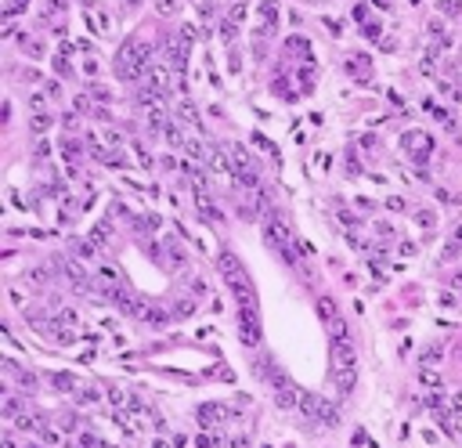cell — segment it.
Returning <instances> with one entry per match:
<instances>
[{
	"instance_id": "cell-1",
	"label": "cell",
	"mask_w": 462,
	"mask_h": 448,
	"mask_svg": "<svg viewBox=\"0 0 462 448\" xmlns=\"http://www.w3.org/2000/svg\"><path fill=\"white\" fill-rule=\"evenodd\" d=\"M148 58H152V47L141 40H126L116 54V76L119 80H134L148 69Z\"/></svg>"
},
{
	"instance_id": "cell-2",
	"label": "cell",
	"mask_w": 462,
	"mask_h": 448,
	"mask_svg": "<svg viewBox=\"0 0 462 448\" xmlns=\"http://www.w3.org/2000/svg\"><path fill=\"white\" fill-rule=\"evenodd\" d=\"M217 268H220V275H224L228 286H253L249 275H246V268L238 264V257H235L231 250H220V253H217Z\"/></svg>"
},
{
	"instance_id": "cell-3",
	"label": "cell",
	"mask_w": 462,
	"mask_h": 448,
	"mask_svg": "<svg viewBox=\"0 0 462 448\" xmlns=\"http://www.w3.org/2000/svg\"><path fill=\"white\" fill-rule=\"evenodd\" d=\"M235 325H238V336H242L246 347H256L260 343V311H235Z\"/></svg>"
},
{
	"instance_id": "cell-4",
	"label": "cell",
	"mask_w": 462,
	"mask_h": 448,
	"mask_svg": "<svg viewBox=\"0 0 462 448\" xmlns=\"http://www.w3.org/2000/svg\"><path fill=\"white\" fill-rule=\"evenodd\" d=\"M401 145L412 152L415 163H426L430 152H433V138H430L426 130H404V134H401Z\"/></svg>"
},
{
	"instance_id": "cell-5",
	"label": "cell",
	"mask_w": 462,
	"mask_h": 448,
	"mask_svg": "<svg viewBox=\"0 0 462 448\" xmlns=\"http://www.w3.org/2000/svg\"><path fill=\"white\" fill-rule=\"evenodd\" d=\"M195 416H199V427H217V423H224V419H235V412L224 405V401H202V405L195 408Z\"/></svg>"
},
{
	"instance_id": "cell-6",
	"label": "cell",
	"mask_w": 462,
	"mask_h": 448,
	"mask_svg": "<svg viewBox=\"0 0 462 448\" xmlns=\"http://www.w3.org/2000/svg\"><path fill=\"white\" fill-rule=\"evenodd\" d=\"M264 239L271 242L274 250H282V253H289V250H293V246H289V228H285V224H282L274 213L264 221Z\"/></svg>"
},
{
	"instance_id": "cell-7",
	"label": "cell",
	"mask_w": 462,
	"mask_h": 448,
	"mask_svg": "<svg viewBox=\"0 0 462 448\" xmlns=\"http://www.w3.org/2000/svg\"><path fill=\"white\" fill-rule=\"evenodd\" d=\"M329 347H332V369H354L357 365V354H354V347H350L347 336H336Z\"/></svg>"
},
{
	"instance_id": "cell-8",
	"label": "cell",
	"mask_w": 462,
	"mask_h": 448,
	"mask_svg": "<svg viewBox=\"0 0 462 448\" xmlns=\"http://www.w3.org/2000/svg\"><path fill=\"white\" fill-rule=\"evenodd\" d=\"M141 84L145 87H152L155 90V94H170V69H166V65H148V69H145V80H141Z\"/></svg>"
},
{
	"instance_id": "cell-9",
	"label": "cell",
	"mask_w": 462,
	"mask_h": 448,
	"mask_svg": "<svg viewBox=\"0 0 462 448\" xmlns=\"http://www.w3.org/2000/svg\"><path fill=\"white\" fill-rule=\"evenodd\" d=\"M195 203H199V213L206 217V221H213V224H220L224 221V213H220V210L210 203V195H206V188H195Z\"/></svg>"
},
{
	"instance_id": "cell-10",
	"label": "cell",
	"mask_w": 462,
	"mask_h": 448,
	"mask_svg": "<svg viewBox=\"0 0 462 448\" xmlns=\"http://www.w3.org/2000/svg\"><path fill=\"white\" fill-rule=\"evenodd\" d=\"M145 123H148V130L152 134H163L166 127V105H155V108H145Z\"/></svg>"
},
{
	"instance_id": "cell-11",
	"label": "cell",
	"mask_w": 462,
	"mask_h": 448,
	"mask_svg": "<svg viewBox=\"0 0 462 448\" xmlns=\"http://www.w3.org/2000/svg\"><path fill=\"white\" fill-rule=\"evenodd\" d=\"M137 318H141V322H148V325H166V311L163 307H155V304H141L134 311Z\"/></svg>"
},
{
	"instance_id": "cell-12",
	"label": "cell",
	"mask_w": 462,
	"mask_h": 448,
	"mask_svg": "<svg viewBox=\"0 0 462 448\" xmlns=\"http://www.w3.org/2000/svg\"><path fill=\"white\" fill-rule=\"evenodd\" d=\"M231 297H235V304L242 311H256V293L253 286H231Z\"/></svg>"
},
{
	"instance_id": "cell-13",
	"label": "cell",
	"mask_w": 462,
	"mask_h": 448,
	"mask_svg": "<svg viewBox=\"0 0 462 448\" xmlns=\"http://www.w3.org/2000/svg\"><path fill=\"white\" fill-rule=\"evenodd\" d=\"M332 380H336V390H339V394H350V390H354V383H357L354 369H332Z\"/></svg>"
},
{
	"instance_id": "cell-14",
	"label": "cell",
	"mask_w": 462,
	"mask_h": 448,
	"mask_svg": "<svg viewBox=\"0 0 462 448\" xmlns=\"http://www.w3.org/2000/svg\"><path fill=\"white\" fill-rule=\"evenodd\" d=\"M51 387L62 390V394H69V390H80V380L72 376V372H54V376H51Z\"/></svg>"
},
{
	"instance_id": "cell-15",
	"label": "cell",
	"mask_w": 462,
	"mask_h": 448,
	"mask_svg": "<svg viewBox=\"0 0 462 448\" xmlns=\"http://www.w3.org/2000/svg\"><path fill=\"white\" fill-rule=\"evenodd\" d=\"M47 340H54V343H72V340H76V333H72L65 322H54V325H47Z\"/></svg>"
},
{
	"instance_id": "cell-16",
	"label": "cell",
	"mask_w": 462,
	"mask_h": 448,
	"mask_svg": "<svg viewBox=\"0 0 462 448\" xmlns=\"http://www.w3.org/2000/svg\"><path fill=\"white\" fill-rule=\"evenodd\" d=\"M318 423H325V427H336V423H339L336 405H332V401H325V398H321V405H318Z\"/></svg>"
},
{
	"instance_id": "cell-17",
	"label": "cell",
	"mask_w": 462,
	"mask_h": 448,
	"mask_svg": "<svg viewBox=\"0 0 462 448\" xmlns=\"http://www.w3.org/2000/svg\"><path fill=\"white\" fill-rule=\"evenodd\" d=\"M318 311H321V318H325V325L339 322V311H336V300H332V297H321L318 300Z\"/></svg>"
},
{
	"instance_id": "cell-18",
	"label": "cell",
	"mask_w": 462,
	"mask_h": 448,
	"mask_svg": "<svg viewBox=\"0 0 462 448\" xmlns=\"http://www.w3.org/2000/svg\"><path fill=\"white\" fill-rule=\"evenodd\" d=\"M289 51L296 54V58H303V62H311V43L303 40V36H293V40H289Z\"/></svg>"
},
{
	"instance_id": "cell-19",
	"label": "cell",
	"mask_w": 462,
	"mask_h": 448,
	"mask_svg": "<svg viewBox=\"0 0 462 448\" xmlns=\"http://www.w3.org/2000/svg\"><path fill=\"white\" fill-rule=\"evenodd\" d=\"M433 7H437L441 15H448V18H459L462 15V0H437Z\"/></svg>"
},
{
	"instance_id": "cell-20",
	"label": "cell",
	"mask_w": 462,
	"mask_h": 448,
	"mask_svg": "<svg viewBox=\"0 0 462 448\" xmlns=\"http://www.w3.org/2000/svg\"><path fill=\"white\" fill-rule=\"evenodd\" d=\"M260 18H264V25H271V29H274V25H278V7H274L271 0H264V4H260Z\"/></svg>"
},
{
	"instance_id": "cell-21",
	"label": "cell",
	"mask_w": 462,
	"mask_h": 448,
	"mask_svg": "<svg viewBox=\"0 0 462 448\" xmlns=\"http://www.w3.org/2000/svg\"><path fill=\"white\" fill-rule=\"evenodd\" d=\"M441 423H444L455 437H462V416L459 412H444V416H441Z\"/></svg>"
},
{
	"instance_id": "cell-22",
	"label": "cell",
	"mask_w": 462,
	"mask_h": 448,
	"mask_svg": "<svg viewBox=\"0 0 462 448\" xmlns=\"http://www.w3.org/2000/svg\"><path fill=\"white\" fill-rule=\"evenodd\" d=\"M177 108H181V116H184L188 123H195V127H199V112H195V105H191L188 98H181V102H177Z\"/></svg>"
},
{
	"instance_id": "cell-23",
	"label": "cell",
	"mask_w": 462,
	"mask_h": 448,
	"mask_svg": "<svg viewBox=\"0 0 462 448\" xmlns=\"http://www.w3.org/2000/svg\"><path fill=\"white\" fill-rule=\"evenodd\" d=\"M90 242H94V246H105V242H108V224H105V221L90 228Z\"/></svg>"
},
{
	"instance_id": "cell-24",
	"label": "cell",
	"mask_w": 462,
	"mask_h": 448,
	"mask_svg": "<svg viewBox=\"0 0 462 448\" xmlns=\"http://www.w3.org/2000/svg\"><path fill=\"white\" fill-rule=\"evenodd\" d=\"M29 127H33L36 134H43V130H47V127H51V112H33V120H29Z\"/></svg>"
},
{
	"instance_id": "cell-25",
	"label": "cell",
	"mask_w": 462,
	"mask_h": 448,
	"mask_svg": "<svg viewBox=\"0 0 462 448\" xmlns=\"http://www.w3.org/2000/svg\"><path fill=\"white\" fill-rule=\"evenodd\" d=\"M296 80H300V87H303V90H311V84H314V69H311V65H300Z\"/></svg>"
},
{
	"instance_id": "cell-26",
	"label": "cell",
	"mask_w": 462,
	"mask_h": 448,
	"mask_svg": "<svg viewBox=\"0 0 462 448\" xmlns=\"http://www.w3.org/2000/svg\"><path fill=\"white\" fill-rule=\"evenodd\" d=\"M4 419H18V398H4Z\"/></svg>"
},
{
	"instance_id": "cell-27",
	"label": "cell",
	"mask_w": 462,
	"mask_h": 448,
	"mask_svg": "<svg viewBox=\"0 0 462 448\" xmlns=\"http://www.w3.org/2000/svg\"><path fill=\"white\" fill-rule=\"evenodd\" d=\"M163 138L170 141L173 149H177V145H181V130H177V123H170V127H166V130H163Z\"/></svg>"
},
{
	"instance_id": "cell-28",
	"label": "cell",
	"mask_w": 462,
	"mask_h": 448,
	"mask_svg": "<svg viewBox=\"0 0 462 448\" xmlns=\"http://www.w3.org/2000/svg\"><path fill=\"white\" fill-rule=\"evenodd\" d=\"M29 108H33V112H47V94H33L29 98Z\"/></svg>"
},
{
	"instance_id": "cell-29",
	"label": "cell",
	"mask_w": 462,
	"mask_h": 448,
	"mask_svg": "<svg viewBox=\"0 0 462 448\" xmlns=\"http://www.w3.org/2000/svg\"><path fill=\"white\" fill-rule=\"evenodd\" d=\"M18 43H22V51H29L33 58H36V54L43 51V47H40V43H36V40H29V36H18Z\"/></svg>"
},
{
	"instance_id": "cell-30",
	"label": "cell",
	"mask_w": 462,
	"mask_h": 448,
	"mask_svg": "<svg viewBox=\"0 0 462 448\" xmlns=\"http://www.w3.org/2000/svg\"><path fill=\"white\" fill-rule=\"evenodd\" d=\"M191 311H195V304H191V300H181V304L173 307V318H188Z\"/></svg>"
},
{
	"instance_id": "cell-31",
	"label": "cell",
	"mask_w": 462,
	"mask_h": 448,
	"mask_svg": "<svg viewBox=\"0 0 462 448\" xmlns=\"http://www.w3.org/2000/svg\"><path fill=\"white\" fill-rule=\"evenodd\" d=\"M419 380L426 383V387H441V376H437L433 369H422V372H419Z\"/></svg>"
},
{
	"instance_id": "cell-32",
	"label": "cell",
	"mask_w": 462,
	"mask_h": 448,
	"mask_svg": "<svg viewBox=\"0 0 462 448\" xmlns=\"http://www.w3.org/2000/svg\"><path fill=\"white\" fill-rule=\"evenodd\" d=\"M217 445H220V441H217L213 434H199V437H195V448H217Z\"/></svg>"
},
{
	"instance_id": "cell-33",
	"label": "cell",
	"mask_w": 462,
	"mask_h": 448,
	"mask_svg": "<svg viewBox=\"0 0 462 448\" xmlns=\"http://www.w3.org/2000/svg\"><path fill=\"white\" fill-rule=\"evenodd\" d=\"M80 448H105L98 441V434H80Z\"/></svg>"
},
{
	"instance_id": "cell-34",
	"label": "cell",
	"mask_w": 462,
	"mask_h": 448,
	"mask_svg": "<svg viewBox=\"0 0 462 448\" xmlns=\"http://www.w3.org/2000/svg\"><path fill=\"white\" fill-rule=\"evenodd\" d=\"M76 253H80L83 260H90V257H94V242H90V239L87 242H76Z\"/></svg>"
},
{
	"instance_id": "cell-35",
	"label": "cell",
	"mask_w": 462,
	"mask_h": 448,
	"mask_svg": "<svg viewBox=\"0 0 462 448\" xmlns=\"http://www.w3.org/2000/svg\"><path fill=\"white\" fill-rule=\"evenodd\" d=\"M80 401H83V405H94V401H98V390H94V387H80Z\"/></svg>"
},
{
	"instance_id": "cell-36",
	"label": "cell",
	"mask_w": 462,
	"mask_h": 448,
	"mask_svg": "<svg viewBox=\"0 0 462 448\" xmlns=\"http://www.w3.org/2000/svg\"><path fill=\"white\" fill-rule=\"evenodd\" d=\"M339 224H343V228H350V232H357V224H361V221H357L354 213H347V210H343V213H339Z\"/></svg>"
},
{
	"instance_id": "cell-37",
	"label": "cell",
	"mask_w": 462,
	"mask_h": 448,
	"mask_svg": "<svg viewBox=\"0 0 462 448\" xmlns=\"http://www.w3.org/2000/svg\"><path fill=\"white\" fill-rule=\"evenodd\" d=\"M437 358H441V347H430V351L422 354V365H426V369H430V365L437 362Z\"/></svg>"
},
{
	"instance_id": "cell-38",
	"label": "cell",
	"mask_w": 462,
	"mask_h": 448,
	"mask_svg": "<svg viewBox=\"0 0 462 448\" xmlns=\"http://www.w3.org/2000/svg\"><path fill=\"white\" fill-rule=\"evenodd\" d=\"M58 322H65V325H76V311H72V307H65V311L58 315Z\"/></svg>"
},
{
	"instance_id": "cell-39",
	"label": "cell",
	"mask_w": 462,
	"mask_h": 448,
	"mask_svg": "<svg viewBox=\"0 0 462 448\" xmlns=\"http://www.w3.org/2000/svg\"><path fill=\"white\" fill-rule=\"evenodd\" d=\"M419 224H422V228H433V224H437V217H433L430 210H422V213H419Z\"/></svg>"
},
{
	"instance_id": "cell-40",
	"label": "cell",
	"mask_w": 462,
	"mask_h": 448,
	"mask_svg": "<svg viewBox=\"0 0 462 448\" xmlns=\"http://www.w3.org/2000/svg\"><path fill=\"white\" fill-rule=\"evenodd\" d=\"M188 155H191L195 163H202V145H199V141H191V145H188Z\"/></svg>"
},
{
	"instance_id": "cell-41",
	"label": "cell",
	"mask_w": 462,
	"mask_h": 448,
	"mask_svg": "<svg viewBox=\"0 0 462 448\" xmlns=\"http://www.w3.org/2000/svg\"><path fill=\"white\" fill-rule=\"evenodd\" d=\"M238 36V25L235 22H224V40H235Z\"/></svg>"
},
{
	"instance_id": "cell-42",
	"label": "cell",
	"mask_w": 462,
	"mask_h": 448,
	"mask_svg": "<svg viewBox=\"0 0 462 448\" xmlns=\"http://www.w3.org/2000/svg\"><path fill=\"white\" fill-rule=\"evenodd\" d=\"M159 11H163V15H170V11H177V0H159Z\"/></svg>"
},
{
	"instance_id": "cell-43",
	"label": "cell",
	"mask_w": 462,
	"mask_h": 448,
	"mask_svg": "<svg viewBox=\"0 0 462 448\" xmlns=\"http://www.w3.org/2000/svg\"><path fill=\"white\" fill-rule=\"evenodd\" d=\"M83 72H87V76H98V62L87 58V62H83Z\"/></svg>"
},
{
	"instance_id": "cell-44",
	"label": "cell",
	"mask_w": 462,
	"mask_h": 448,
	"mask_svg": "<svg viewBox=\"0 0 462 448\" xmlns=\"http://www.w3.org/2000/svg\"><path fill=\"white\" fill-rule=\"evenodd\" d=\"M0 448H18L15 437H11V430H4V437H0Z\"/></svg>"
},
{
	"instance_id": "cell-45",
	"label": "cell",
	"mask_w": 462,
	"mask_h": 448,
	"mask_svg": "<svg viewBox=\"0 0 462 448\" xmlns=\"http://www.w3.org/2000/svg\"><path fill=\"white\" fill-rule=\"evenodd\" d=\"M386 206H390V210H404V199L401 195H390V199H386Z\"/></svg>"
},
{
	"instance_id": "cell-46",
	"label": "cell",
	"mask_w": 462,
	"mask_h": 448,
	"mask_svg": "<svg viewBox=\"0 0 462 448\" xmlns=\"http://www.w3.org/2000/svg\"><path fill=\"white\" fill-rule=\"evenodd\" d=\"M242 18H246V7H235V11H231V18H228V22H235V25H238V22H242Z\"/></svg>"
},
{
	"instance_id": "cell-47",
	"label": "cell",
	"mask_w": 462,
	"mask_h": 448,
	"mask_svg": "<svg viewBox=\"0 0 462 448\" xmlns=\"http://www.w3.org/2000/svg\"><path fill=\"white\" fill-rule=\"evenodd\" d=\"M90 94H94L98 102H108V90H105V87H90Z\"/></svg>"
},
{
	"instance_id": "cell-48",
	"label": "cell",
	"mask_w": 462,
	"mask_h": 448,
	"mask_svg": "<svg viewBox=\"0 0 462 448\" xmlns=\"http://www.w3.org/2000/svg\"><path fill=\"white\" fill-rule=\"evenodd\" d=\"M87 108H90V105H87V94H80V98H76V112H87Z\"/></svg>"
},
{
	"instance_id": "cell-49",
	"label": "cell",
	"mask_w": 462,
	"mask_h": 448,
	"mask_svg": "<svg viewBox=\"0 0 462 448\" xmlns=\"http://www.w3.org/2000/svg\"><path fill=\"white\" fill-rule=\"evenodd\" d=\"M47 94L51 98H62V84H47Z\"/></svg>"
},
{
	"instance_id": "cell-50",
	"label": "cell",
	"mask_w": 462,
	"mask_h": 448,
	"mask_svg": "<svg viewBox=\"0 0 462 448\" xmlns=\"http://www.w3.org/2000/svg\"><path fill=\"white\" fill-rule=\"evenodd\" d=\"M148 448H170V445H166V441H163V437H155V441H152Z\"/></svg>"
},
{
	"instance_id": "cell-51",
	"label": "cell",
	"mask_w": 462,
	"mask_h": 448,
	"mask_svg": "<svg viewBox=\"0 0 462 448\" xmlns=\"http://www.w3.org/2000/svg\"><path fill=\"white\" fill-rule=\"evenodd\" d=\"M451 286H462V271H459V275H451Z\"/></svg>"
},
{
	"instance_id": "cell-52",
	"label": "cell",
	"mask_w": 462,
	"mask_h": 448,
	"mask_svg": "<svg viewBox=\"0 0 462 448\" xmlns=\"http://www.w3.org/2000/svg\"><path fill=\"white\" fill-rule=\"evenodd\" d=\"M451 239H455V242H462V224L455 228V235H451Z\"/></svg>"
},
{
	"instance_id": "cell-53",
	"label": "cell",
	"mask_w": 462,
	"mask_h": 448,
	"mask_svg": "<svg viewBox=\"0 0 462 448\" xmlns=\"http://www.w3.org/2000/svg\"><path fill=\"white\" fill-rule=\"evenodd\" d=\"M372 4H379V7H390V0H372Z\"/></svg>"
},
{
	"instance_id": "cell-54",
	"label": "cell",
	"mask_w": 462,
	"mask_h": 448,
	"mask_svg": "<svg viewBox=\"0 0 462 448\" xmlns=\"http://www.w3.org/2000/svg\"><path fill=\"white\" fill-rule=\"evenodd\" d=\"M25 448H40V445H25Z\"/></svg>"
},
{
	"instance_id": "cell-55",
	"label": "cell",
	"mask_w": 462,
	"mask_h": 448,
	"mask_svg": "<svg viewBox=\"0 0 462 448\" xmlns=\"http://www.w3.org/2000/svg\"><path fill=\"white\" fill-rule=\"evenodd\" d=\"M126 4H137V0H126Z\"/></svg>"
},
{
	"instance_id": "cell-56",
	"label": "cell",
	"mask_w": 462,
	"mask_h": 448,
	"mask_svg": "<svg viewBox=\"0 0 462 448\" xmlns=\"http://www.w3.org/2000/svg\"><path fill=\"white\" fill-rule=\"evenodd\" d=\"M459 358H462V347H459Z\"/></svg>"
},
{
	"instance_id": "cell-57",
	"label": "cell",
	"mask_w": 462,
	"mask_h": 448,
	"mask_svg": "<svg viewBox=\"0 0 462 448\" xmlns=\"http://www.w3.org/2000/svg\"><path fill=\"white\" fill-rule=\"evenodd\" d=\"M105 448H116V445H105Z\"/></svg>"
}]
</instances>
